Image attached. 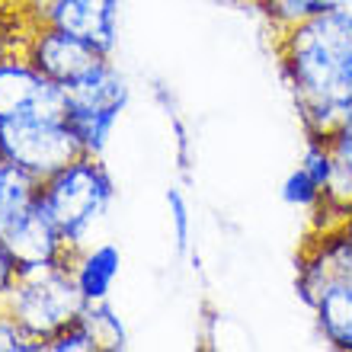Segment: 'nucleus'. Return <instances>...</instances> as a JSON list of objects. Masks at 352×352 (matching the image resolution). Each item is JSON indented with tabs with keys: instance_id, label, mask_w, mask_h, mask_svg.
<instances>
[{
	"instance_id": "obj_1",
	"label": "nucleus",
	"mask_w": 352,
	"mask_h": 352,
	"mask_svg": "<svg viewBox=\"0 0 352 352\" xmlns=\"http://www.w3.org/2000/svg\"><path fill=\"white\" fill-rule=\"evenodd\" d=\"M278 67L307 138H330L352 116V13L320 10L278 29Z\"/></svg>"
},
{
	"instance_id": "obj_2",
	"label": "nucleus",
	"mask_w": 352,
	"mask_h": 352,
	"mask_svg": "<svg viewBox=\"0 0 352 352\" xmlns=\"http://www.w3.org/2000/svg\"><path fill=\"white\" fill-rule=\"evenodd\" d=\"M298 298L324 343L352 352V247L340 228H314L298 260Z\"/></svg>"
},
{
	"instance_id": "obj_3",
	"label": "nucleus",
	"mask_w": 352,
	"mask_h": 352,
	"mask_svg": "<svg viewBox=\"0 0 352 352\" xmlns=\"http://www.w3.org/2000/svg\"><path fill=\"white\" fill-rule=\"evenodd\" d=\"M112 199H116L112 173L106 170L102 157L93 154H80L38 186V202L58 224L71 253L93 243L90 237L96 224L106 218Z\"/></svg>"
},
{
	"instance_id": "obj_4",
	"label": "nucleus",
	"mask_w": 352,
	"mask_h": 352,
	"mask_svg": "<svg viewBox=\"0 0 352 352\" xmlns=\"http://www.w3.org/2000/svg\"><path fill=\"white\" fill-rule=\"evenodd\" d=\"M0 307L10 317H16L29 336L48 343L52 336L84 314L87 301L74 282L71 260H58L19 269L16 282L10 285Z\"/></svg>"
},
{
	"instance_id": "obj_5",
	"label": "nucleus",
	"mask_w": 352,
	"mask_h": 352,
	"mask_svg": "<svg viewBox=\"0 0 352 352\" xmlns=\"http://www.w3.org/2000/svg\"><path fill=\"white\" fill-rule=\"evenodd\" d=\"M129 100L131 87L112 58H102L90 74L65 87V119L84 154H106Z\"/></svg>"
},
{
	"instance_id": "obj_6",
	"label": "nucleus",
	"mask_w": 352,
	"mask_h": 352,
	"mask_svg": "<svg viewBox=\"0 0 352 352\" xmlns=\"http://www.w3.org/2000/svg\"><path fill=\"white\" fill-rule=\"evenodd\" d=\"M0 151L3 160L23 167L36 179H48L84 154L65 116H26L0 122Z\"/></svg>"
},
{
	"instance_id": "obj_7",
	"label": "nucleus",
	"mask_w": 352,
	"mask_h": 352,
	"mask_svg": "<svg viewBox=\"0 0 352 352\" xmlns=\"http://www.w3.org/2000/svg\"><path fill=\"white\" fill-rule=\"evenodd\" d=\"M26 116H65V90L52 84L26 52H0V122Z\"/></svg>"
},
{
	"instance_id": "obj_8",
	"label": "nucleus",
	"mask_w": 352,
	"mask_h": 352,
	"mask_svg": "<svg viewBox=\"0 0 352 352\" xmlns=\"http://www.w3.org/2000/svg\"><path fill=\"white\" fill-rule=\"evenodd\" d=\"M36 26H52L90 42L102 55L119 45V3L122 0H29Z\"/></svg>"
},
{
	"instance_id": "obj_9",
	"label": "nucleus",
	"mask_w": 352,
	"mask_h": 352,
	"mask_svg": "<svg viewBox=\"0 0 352 352\" xmlns=\"http://www.w3.org/2000/svg\"><path fill=\"white\" fill-rule=\"evenodd\" d=\"M23 52L61 90L71 87L74 80H80L84 74H90L102 58H109V55H102L100 48H93L90 42H84V38L71 36V32H61V29H52V26H32Z\"/></svg>"
},
{
	"instance_id": "obj_10",
	"label": "nucleus",
	"mask_w": 352,
	"mask_h": 352,
	"mask_svg": "<svg viewBox=\"0 0 352 352\" xmlns=\"http://www.w3.org/2000/svg\"><path fill=\"white\" fill-rule=\"evenodd\" d=\"M0 241L7 243L10 256L16 260L19 269L38 266V263L71 260V250H67L58 224L52 221V214L42 208L38 199L29 205V208H23V212L0 231Z\"/></svg>"
},
{
	"instance_id": "obj_11",
	"label": "nucleus",
	"mask_w": 352,
	"mask_h": 352,
	"mask_svg": "<svg viewBox=\"0 0 352 352\" xmlns=\"http://www.w3.org/2000/svg\"><path fill=\"white\" fill-rule=\"evenodd\" d=\"M119 247L109 241L87 243V247L71 253V272H74V282L87 305L90 301H109L116 278H119Z\"/></svg>"
},
{
	"instance_id": "obj_12",
	"label": "nucleus",
	"mask_w": 352,
	"mask_h": 352,
	"mask_svg": "<svg viewBox=\"0 0 352 352\" xmlns=\"http://www.w3.org/2000/svg\"><path fill=\"white\" fill-rule=\"evenodd\" d=\"M327 144L333 154V179L327 189V202L314 212V228H333L352 205V116L327 138Z\"/></svg>"
},
{
	"instance_id": "obj_13",
	"label": "nucleus",
	"mask_w": 352,
	"mask_h": 352,
	"mask_svg": "<svg viewBox=\"0 0 352 352\" xmlns=\"http://www.w3.org/2000/svg\"><path fill=\"white\" fill-rule=\"evenodd\" d=\"M38 186H42V179H36L32 173H26L23 167L10 164V160H0V231L23 208H29V205L36 202Z\"/></svg>"
},
{
	"instance_id": "obj_14",
	"label": "nucleus",
	"mask_w": 352,
	"mask_h": 352,
	"mask_svg": "<svg viewBox=\"0 0 352 352\" xmlns=\"http://www.w3.org/2000/svg\"><path fill=\"white\" fill-rule=\"evenodd\" d=\"M87 320V327L93 330V336H96V346L109 352H119V349H129V330H125V324H122L119 311L109 305V301H90V305L84 307V314H80Z\"/></svg>"
},
{
	"instance_id": "obj_15",
	"label": "nucleus",
	"mask_w": 352,
	"mask_h": 352,
	"mask_svg": "<svg viewBox=\"0 0 352 352\" xmlns=\"http://www.w3.org/2000/svg\"><path fill=\"white\" fill-rule=\"evenodd\" d=\"M282 202L292 205V208H305V212L314 214L317 208L327 202V189L298 164V167L282 179Z\"/></svg>"
},
{
	"instance_id": "obj_16",
	"label": "nucleus",
	"mask_w": 352,
	"mask_h": 352,
	"mask_svg": "<svg viewBox=\"0 0 352 352\" xmlns=\"http://www.w3.org/2000/svg\"><path fill=\"white\" fill-rule=\"evenodd\" d=\"M256 3H260V10L272 19V26L285 29L307 16H314L320 10H330L336 0H256Z\"/></svg>"
},
{
	"instance_id": "obj_17",
	"label": "nucleus",
	"mask_w": 352,
	"mask_h": 352,
	"mask_svg": "<svg viewBox=\"0 0 352 352\" xmlns=\"http://www.w3.org/2000/svg\"><path fill=\"white\" fill-rule=\"evenodd\" d=\"M167 208H170V228H173L176 250L186 253L189 250V241H192V208H189V199L183 195V189L170 186L167 189Z\"/></svg>"
},
{
	"instance_id": "obj_18",
	"label": "nucleus",
	"mask_w": 352,
	"mask_h": 352,
	"mask_svg": "<svg viewBox=\"0 0 352 352\" xmlns=\"http://www.w3.org/2000/svg\"><path fill=\"white\" fill-rule=\"evenodd\" d=\"M45 349L48 352H100V346H96V336L87 327V320L77 317L74 324H67L61 333H55L48 340Z\"/></svg>"
},
{
	"instance_id": "obj_19",
	"label": "nucleus",
	"mask_w": 352,
	"mask_h": 352,
	"mask_svg": "<svg viewBox=\"0 0 352 352\" xmlns=\"http://www.w3.org/2000/svg\"><path fill=\"white\" fill-rule=\"evenodd\" d=\"M0 352H48L42 340L29 336L23 327H19L16 317H10L3 307H0Z\"/></svg>"
},
{
	"instance_id": "obj_20",
	"label": "nucleus",
	"mask_w": 352,
	"mask_h": 352,
	"mask_svg": "<svg viewBox=\"0 0 352 352\" xmlns=\"http://www.w3.org/2000/svg\"><path fill=\"white\" fill-rule=\"evenodd\" d=\"M16 272H19L16 260L10 256L7 243L0 241V301H3V295H7V292H10V285L16 282Z\"/></svg>"
},
{
	"instance_id": "obj_21",
	"label": "nucleus",
	"mask_w": 352,
	"mask_h": 352,
	"mask_svg": "<svg viewBox=\"0 0 352 352\" xmlns=\"http://www.w3.org/2000/svg\"><path fill=\"white\" fill-rule=\"evenodd\" d=\"M336 228L343 231V237H346V241H349V247H352V205H349V208H346L343 214H340V221H336Z\"/></svg>"
},
{
	"instance_id": "obj_22",
	"label": "nucleus",
	"mask_w": 352,
	"mask_h": 352,
	"mask_svg": "<svg viewBox=\"0 0 352 352\" xmlns=\"http://www.w3.org/2000/svg\"><path fill=\"white\" fill-rule=\"evenodd\" d=\"M333 7H336V10H346V13H352V0H336Z\"/></svg>"
},
{
	"instance_id": "obj_23",
	"label": "nucleus",
	"mask_w": 352,
	"mask_h": 352,
	"mask_svg": "<svg viewBox=\"0 0 352 352\" xmlns=\"http://www.w3.org/2000/svg\"><path fill=\"white\" fill-rule=\"evenodd\" d=\"M0 160H3V151H0Z\"/></svg>"
}]
</instances>
